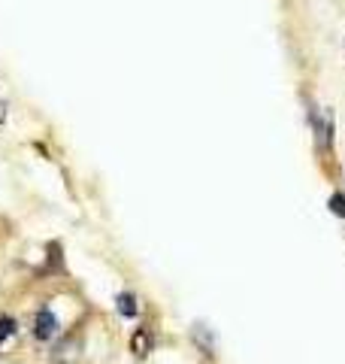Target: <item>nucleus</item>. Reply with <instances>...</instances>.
<instances>
[{"mask_svg":"<svg viewBox=\"0 0 345 364\" xmlns=\"http://www.w3.org/2000/svg\"><path fill=\"white\" fill-rule=\"evenodd\" d=\"M13 334H16V318L0 316V346H4V340H6V337H13Z\"/></svg>","mask_w":345,"mask_h":364,"instance_id":"4","label":"nucleus"},{"mask_svg":"<svg viewBox=\"0 0 345 364\" xmlns=\"http://www.w3.org/2000/svg\"><path fill=\"white\" fill-rule=\"evenodd\" d=\"M330 213L339 215V219H345V195H333L330 198Z\"/></svg>","mask_w":345,"mask_h":364,"instance_id":"5","label":"nucleus"},{"mask_svg":"<svg viewBox=\"0 0 345 364\" xmlns=\"http://www.w3.org/2000/svg\"><path fill=\"white\" fill-rule=\"evenodd\" d=\"M58 334V316L52 310H40L33 318V337L37 340H52Z\"/></svg>","mask_w":345,"mask_h":364,"instance_id":"1","label":"nucleus"},{"mask_svg":"<svg viewBox=\"0 0 345 364\" xmlns=\"http://www.w3.org/2000/svg\"><path fill=\"white\" fill-rule=\"evenodd\" d=\"M115 304H119V313L124 316V318H133L136 313H140V306H136V298L131 291H121L119 298H115Z\"/></svg>","mask_w":345,"mask_h":364,"instance_id":"2","label":"nucleus"},{"mask_svg":"<svg viewBox=\"0 0 345 364\" xmlns=\"http://www.w3.org/2000/svg\"><path fill=\"white\" fill-rule=\"evenodd\" d=\"M148 346H152V337H148V331H146V328H140V331L133 334V340H131V349L136 352V355H146V352H148Z\"/></svg>","mask_w":345,"mask_h":364,"instance_id":"3","label":"nucleus"}]
</instances>
